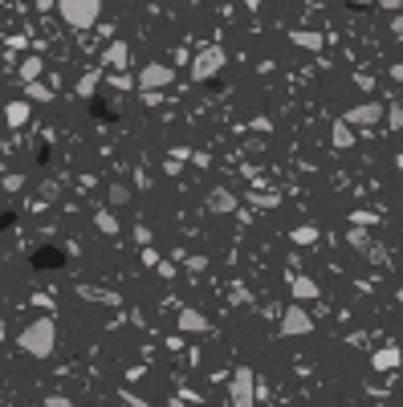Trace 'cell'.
Here are the masks:
<instances>
[{
    "instance_id": "5bb4252c",
    "label": "cell",
    "mask_w": 403,
    "mask_h": 407,
    "mask_svg": "<svg viewBox=\"0 0 403 407\" xmlns=\"http://www.w3.org/2000/svg\"><path fill=\"white\" fill-rule=\"evenodd\" d=\"M293 45H298V49H309V53H318L326 41H322V33H314V29H298V33H293Z\"/></svg>"
},
{
    "instance_id": "ffe728a7",
    "label": "cell",
    "mask_w": 403,
    "mask_h": 407,
    "mask_svg": "<svg viewBox=\"0 0 403 407\" xmlns=\"http://www.w3.org/2000/svg\"><path fill=\"white\" fill-rule=\"evenodd\" d=\"M383 122H387L391 131H403V106H400V102H391V106L383 110Z\"/></svg>"
},
{
    "instance_id": "d4e9b609",
    "label": "cell",
    "mask_w": 403,
    "mask_h": 407,
    "mask_svg": "<svg viewBox=\"0 0 403 407\" xmlns=\"http://www.w3.org/2000/svg\"><path fill=\"white\" fill-rule=\"evenodd\" d=\"M110 86H119V90H126V86H131V77H126V73H110Z\"/></svg>"
},
{
    "instance_id": "603a6c76",
    "label": "cell",
    "mask_w": 403,
    "mask_h": 407,
    "mask_svg": "<svg viewBox=\"0 0 403 407\" xmlns=\"http://www.w3.org/2000/svg\"><path fill=\"white\" fill-rule=\"evenodd\" d=\"M45 407H73V399H66V395H49Z\"/></svg>"
},
{
    "instance_id": "1f68e13d",
    "label": "cell",
    "mask_w": 403,
    "mask_h": 407,
    "mask_svg": "<svg viewBox=\"0 0 403 407\" xmlns=\"http://www.w3.org/2000/svg\"><path fill=\"white\" fill-rule=\"evenodd\" d=\"M167 407H184V404H179V399H175V404H167Z\"/></svg>"
},
{
    "instance_id": "8992f818",
    "label": "cell",
    "mask_w": 403,
    "mask_h": 407,
    "mask_svg": "<svg viewBox=\"0 0 403 407\" xmlns=\"http://www.w3.org/2000/svg\"><path fill=\"white\" fill-rule=\"evenodd\" d=\"M175 82V70L163 66V61H151V66H142L139 70V90H163Z\"/></svg>"
},
{
    "instance_id": "44dd1931",
    "label": "cell",
    "mask_w": 403,
    "mask_h": 407,
    "mask_svg": "<svg viewBox=\"0 0 403 407\" xmlns=\"http://www.w3.org/2000/svg\"><path fill=\"white\" fill-rule=\"evenodd\" d=\"M314 240H318V228L314 224H298L293 228V244H314Z\"/></svg>"
},
{
    "instance_id": "277c9868",
    "label": "cell",
    "mask_w": 403,
    "mask_h": 407,
    "mask_svg": "<svg viewBox=\"0 0 403 407\" xmlns=\"http://www.w3.org/2000/svg\"><path fill=\"white\" fill-rule=\"evenodd\" d=\"M228 399H233V407H257V375H253V367H237L233 371Z\"/></svg>"
},
{
    "instance_id": "4dcf8cb0",
    "label": "cell",
    "mask_w": 403,
    "mask_h": 407,
    "mask_svg": "<svg viewBox=\"0 0 403 407\" xmlns=\"http://www.w3.org/2000/svg\"><path fill=\"white\" fill-rule=\"evenodd\" d=\"M395 297H400V306H403V289H400V293H395Z\"/></svg>"
},
{
    "instance_id": "4316f807",
    "label": "cell",
    "mask_w": 403,
    "mask_h": 407,
    "mask_svg": "<svg viewBox=\"0 0 403 407\" xmlns=\"http://www.w3.org/2000/svg\"><path fill=\"white\" fill-rule=\"evenodd\" d=\"M391 29H395V33H400V37H403V13H400V17H395V21H391Z\"/></svg>"
},
{
    "instance_id": "9c48e42d",
    "label": "cell",
    "mask_w": 403,
    "mask_h": 407,
    "mask_svg": "<svg viewBox=\"0 0 403 407\" xmlns=\"http://www.w3.org/2000/svg\"><path fill=\"white\" fill-rule=\"evenodd\" d=\"M29 119H33V102H29V98L8 102V106H4V122H8V126H24Z\"/></svg>"
},
{
    "instance_id": "5b68a950",
    "label": "cell",
    "mask_w": 403,
    "mask_h": 407,
    "mask_svg": "<svg viewBox=\"0 0 403 407\" xmlns=\"http://www.w3.org/2000/svg\"><path fill=\"white\" fill-rule=\"evenodd\" d=\"M281 334L285 338H306V334H314V318H309L298 302L289 306V310L281 313Z\"/></svg>"
},
{
    "instance_id": "484cf974",
    "label": "cell",
    "mask_w": 403,
    "mask_h": 407,
    "mask_svg": "<svg viewBox=\"0 0 403 407\" xmlns=\"http://www.w3.org/2000/svg\"><path fill=\"white\" fill-rule=\"evenodd\" d=\"M391 77H395V82H403V61H400V66H391Z\"/></svg>"
},
{
    "instance_id": "83f0119b",
    "label": "cell",
    "mask_w": 403,
    "mask_h": 407,
    "mask_svg": "<svg viewBox=\"0 0 403 407\" xmlns=\"http://www.w3.org/2000/svg\"><path fill=\"white\" fill-rule=\"evenodd\" d=\"M240 4H244V8H261V0H240Z\"/></svg>"
},
{
    "instance_id": "9a60e30c",
    "label": "cell",
    "mask_w": 403,
    "mask_h": 407,
    "mask_svg": "<svg viewBox=\"0 0 403 407\" xmlns=\"http://www.w3.org/2000/svg\"><path fill=\"white\" fill-rule=\"evenodd\" d=\"M98 82H102V70H86L82 77H78V98H94V90H98Z\"/></svg>"
},
{
    "instance_id": "8fae6325",
    "label": "cell",
    "mask_w": 403,
    "mask_h": 407,
    "mask_svg": "<svg viewBox=\"0 0 403 407\" xmlns=\"http://www.w3.org/2000/svg\"><path fill=\"white\" fill-rule=\"evenodd\" d=\"M289 293H293V302H314L318 297V281L314 277H289Z\"/></svg>"
},
{
    "instance_id": "d6a6232c",
    "label": "cell",
    "mask_w": 403,
    "mask_h": 407,
    "mask_svg": "<svg viewBox=\"0 0 403 407\" xmlns=\"http://www.w3.org/2000/svg\"><path fill=\"white\" fill-rule=\"evenodd\" d=\"M131 4H147V0H131Z\"/></svg>"
},
{
    "instance_id": "6da1fadb",
    "label": "cell",
    "mask_w": 403,
    "mask_h": 407,
    "mask_svg": "<svg viewBox=\"0 0 403 407\" xmlns=\"http://www.w3.org/2000/svg\"><path fill=\"white\" fill-rule=\"evenodd\" d=\"M17 342H21L24 355H33V359H49L53 346H57V322H53V318H33V322L21 330Z\"/></svg>"
},
{
    "instance_id": "4fadbf2b",
    "label": "cell",
    "mask_w": 403,
    "mask_h": 407,
    "mask_svg": "<svg viewBox=\"0 0 403 407\" xmlns=\"http://www.w3.org/2000/svg\"><path fill=\"white\" fill-rule=\"evenodd\" d=\"M330 139H334V147H338V151H346V147H355V126H351V122H334V131H330Z\"/></svg>"
},
{
    "instance_id": "f546056e",
    "label": "cell",
    "mask_w": 403,
    "mask_h": 407,
    "mask_svg": "<svg viewBox=\"0 0 403 407\" xmlns=\"http://www.w3.org/2000/svg\"><path fill=\"white\" fill-rule=\"evenodd\" d=\"M0 342H4V322H0Z\"/></svg>"
},
{
    "instance_id": "e0dca14e",
    "label": "cell",
    "mask_w": 403,
    "mask_h": 407,
    "mask_svg": "<svg viewBox=\"0 0 403 407\" xmlns=\"http://www.w3.org/2000/svg\"><path fill=\"white\" fill-rule=\"evenodd\" d=\"M94 224H98V232H102V237H119V220H115V212H106V208L94 212Z\"/></svg>"
},
{
    "instance_id": "2e32d148",
    "label": "cell",
    "mask_w": 403,
    "mask_h": 407,
    "mask_svg": "<svg viewBox=\"0 0 403 407\" xmlns=\"http://www.w3.org/2000/svg\"><path fill=\"white\" fill-rule=\"evenodd\" d=\"M208 208H212V212H233V208H237V195L224 192V188H216V192L208 195Z\"/></svg>"
},
{
    "instance_id": "7402d4cb",
    "label": "cell",
    "mask_w": 403,
    "mask_h": 407,
    "mask_svg": "<svg viewBox=\"0 0 403 407\" xmlns=\"http://www.w3.org/2000/svg\"><path fill=\"white\" fill-rule=\"evenodd\" d=\"M131 200V192H126V184H110V204L119 208V204H126Z\"/></svg>"
},
{
    "instance_id": "30bf717a",
    "label": "cell",
    "mask_w": 403,
    "mask_h": 407,
    "mask_svg": "<svg viewBox=\"0 0 403 407\" xmlns=\"http://www.w3.org/2000/svg\"><path fill=\"white\" fill-rule=\"evenodd\" d=\"M179 330L184 334H208V318L200 310H179Z\"/></svg>"
},
{
    "instance_id": "ac0fdd59",
    "label": "cell",
    "mask_w": 403,
    "mask_h": 407,
    "mask_svg": "<svg viewBox=\"0 0 403 407\" xmlns=\"http://www.w3.org/2000/svg\"><path fill=\"white\" fill-rule=\"evenodd\" d=\"M41 73H45V61H41V57H24L21 61V77L24 82H37Z\"/></svg>"
},
{
    "instance_id": "52a82bcc",
    "label": "cell",
    "mask_w": 403,
    "mask_h": 407,
    "mask_svg": "<svg viewBox=\"0 0 403 407\" xmlns=\"http://www.w3.org/2000/svg\"><path fill=\"white\" fill-rule=\"evenodd\" d=\"M383 102H355L346 114H342V122H351V126H375V122H383Z\"/></svg>"
},
{
    "instance_id": "836d02e7",
    "label": "cell",
    "mask_w": 403,
    "mask_h": 407,
    "mask_svg": "<svg viewBox=\"0 0 403 407\" xmlns=\"http://www.w3.org/2000/svg\"><path fill=\"white\" fill-rule=\"evenodd\" d=\"M400 106H403V98H400Z\"/></svg>"
},
{
    "instance_id": "cb8c5ba5",
    "label": "cell",
    "mask_w": 403,
    "mask_h": 407,
    "mask_svg": "<svg viewBox=\"0 0 403 407\" xmlns=\"http://www.w3.org/2000/svg\"><path fill=\"white\" fill-rule=\"evenodd\" d=\"M4 188H8V192H21L24 179H21V175H8V179H4Z\"/></svg>"
},
{
    "instance_id": "7c38bea8",
    "label": "cell",
    "mask_w": 403,
    "mask_h": 407,
    "mask_svg": "<svg viewBox=\"0 0 403 407\" xmlns=\"http://www.w3.org/2000/svg\"><path fill=\"white\" fill-rule=\"evenodd\" d=\"M400 362H403V350H400V346H383V350H375L371 367H375V371H395Z\"/></svg>"
},
{
    "instance_id": "f1b7e54d",
    "label": "cell",
    "mask_w": 403,
    "mask_h": 407,
    "mask_svg": "<svg viewBox=\"0 0 403 407\" xmlns=\"http://www.w3.org/2000/svg\"><path fill=\"white\" fill-rule=\"evenodd\" d=\"M395 168H400V171H403V155H395Z\"/></svg>"
},
{
    "instance_id": "d6986e66",
    "label": "cell",
    "mask_w": 403,
    "mask_h": 407,
    "mask_svg": "<svg viewBox=\"0 0 403 407\" xmlns=\"http://www.w3.org/2000/svg\"><path fill=\"white\" fill-rule=\"evenodd\" d=\"M24 98H29V102H53V90L41 86V82H29V86H24Z\"/></svg>"
},
{
    "instance_id": "ba28073f",
    "label": "cell",
    "mask_w": 403,
    "mask_h": 407,
    "mask_svg": "<svg viewBox=\"0 0 403 407\" xmlns=\"http://www.w3.org/2000/svg\"><path fill=\"white\" fill-rule=\"evenodd\" d=\"M102 70H131V45L126 41H110L102 53Z\"/></svg>"
},
{
    "instance_id": "7a4b0ae2",
    "label": "cell",
    "mask_w": 403,
    "mask_h": 407,
    "mask_svg": "<svg viewBox=\"0 0 403 407\" xmlns=\"http://www.w3.org/2000/svg\"><path fill=\"white\" fill-rule=\"evenodd\" d=\"M57 13L70 29H94L102 17V0H57Z\"/></svg>"
},
{
    "instance_id": "3957f363",
    "label": "cell",
    "mask_w": 403,
    "mask_h": 407,
    "mask_svg": "<svg viewBox=\"0 0 403 407\" xmlns=\"http://www.w3.org/2000/svg\"><path fill=\"white\" fill-rule=\"evenodd\" d=\"M228 66V53H224V45H204L196 57H191V77L196 82H212L216 73Z\"/></svg>"
}]
</instances>
